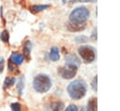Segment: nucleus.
Here are the masks:
<instances>
[{
  "label": "nucleus",
  "instance_id": "f257e3e1",
  "mask_svg": "<svg viewBox=\"0 0 120 111\" xmlns=\"http://www.w3.org/2000/svg\"><path fill=\"white\" fill-rule=\"evenodd\" d=\"M68 93L74 100L82 98L86 93V83L82 79H76L70 82L68 86Z\"/></svg>",
  "mask_w": 120,
  "mask_h": 111
},
{
  "label": "nucleus",
  "instance_id": "f03ea898",
  "mask_svg": "<svg viewBox=\"0 0 120 111\" xmlns=\"http://www.w3.org/2000/svg\"><path fill=\"white\" fill-rule=\"evenodd\" d=\"M90 11L85 7H78L74 8L69 14V20L73 24H83L89 18Z\"/></svg>",
  "mask_w": 120,
  "mask_h": 111
},
{
  "label": "nucleus",
  "instance_id": "7ed1b4c3",
  "mask_svg": "<svg viewBox=\"0 0 120 111\" xmlns=\"http://www.w3.org/2000/svg\"><path fill=\"white\" fill-rule=\"evenodd\" d=\"M34 90L39 93L48 91L52 87V81L47 75H38L33 80Z\"/></svg>",
  "mask_w": 120,
  "mask_h": 111
},
{
  "label": "nucleus",
  "instance_id": "20e7f679",
  "mask_svg": "<svg viewBox=\"0 0 120 111\" xmlns=\"http://www.w3.org/2000/svg\"><path fill=\"white\" fill-rule=\"evenodd\" d=\"M78 52L85 62H92L96 59V51L91 46H82L79 48Z\"/></svg>",
  "mask_w": 120,
  "mask_h": 111
},
{
  "label": "nucleus",
  "instance_id": "39448f33",
  "mask_svg": "<svg viewBox=\"0 0 120 111\" xmlns=\"http://www.w3.org/2000/svg\"><path fill=\"white\" fill-rule=\"evenodd\" d=\"M77 69L76 67H72V66H68L66 65L65 67H62L60 68V75L63 78H66V79H70L72 78L75 75H76V72H77Z\"/></svg>",
  "mask_w": 120,
  "mask_h": 111
},
{
  "label": "nucleus",
  "instance_id": "423d86ee",
  "mask_svg": "<svg viewBox=\"0 0 120 111\" xmlns=\"http://www.w3.org/2000/svg\"><path fill=\"white\" fill-rule=\"evenodd\" d=\"M80 63L81 62L75 54H68V56H66V65L78 68L80 66Z\"/></svg>",
  "mask_w": 120,
  "mask_h": 111
},
{
  "label": "nucleus",
  "instance_id": "0eeeda50",
  "mask_svg": "<svg viewBox=\"0 0 120 111\" xmlns=\"http://www.w3.org/2000/svg\"><path fill=\"white\" fill-rule=\"evenodd\" d=\"M23 55L21 54V53H18V52H13L9 58V61L13 63V64H16V65H20L23 62Z\"/></svg>",
  "mask_w": 120,
  "mask_h": 111
},
{
  "label": "nucleus",
  "instance_id": "6e6552de",
  "mask_svg": "<svg viewBox=\"0 0 120 111\" xmlns=\"http://www.w3.org/2000/svg\"><path fill=\"white\" fill-rule=\"evenodd\" d=\"M49 57L52 61L53 62H56L59 60L60 58V54H59V49L57 47H52L51 50H50V54H49Z\"/></svg>",
  "mask_w": 120,
  "mask_h": 111
},
{
  "label": "nucleus",
  "instance_id": "1a4fd4ad",
  "mask_svg": "<svg viewBox=\"0 0 120 111\" xmlns=\"http://www.w3.org/2000/svg\"><path fill=\"white\" fill-rule=\"evenodd\" d=\"M31 48H32V44L30 41H26L23 45V49H22V51H23V57L25 56L26 59H29V56H30V52H31Z\"/></svg>",
  "mask_w": 120,
  "mask_h": 111
},
{
  "label": "nucleus",
  "instance_id": "9d476101",
  "mask_svg": "<svg viewBox=\"0 0 120 111\" xmlns=\"http://www.w3.org/2000/svg\"><path fill=\"white\" fill-rule=\"evenodd\" d=\"M87 111H97V100H96V98H91L88 101Z\"/></svg>",
  "mask_w": 120,
  "mask_h": 111
},
{
  "label": "nucleus",
  "instance_id": "9b49d317",
  "mask_svg": "<svg viewBox=\"0 0 120 111\" xmlns=\"http://www.w3.org/2000/svg\"><path fill=\"white\" fill-rule=\"evenodd\" d=\"M49 7V5H34V6H31L30 9L33 11V12H39V11H42L46 8Z\"/></svg>",
  "mask_w": 120,
  "mask_h": 111
},
{
  "label": "nucleus",
  "instance_id": "f8f14e48",
  "mask_svg": "<svg viewBox=\"0 0 120 111\" xmlns=\"http://www.w3.org/2000/svg\"><path fill=\"white\" fill-rule=\"evenodd\" d=\"M0 39L3 41V42H8V39H9V34H8V32L7 31V30H4L2 33H1V35H0Z\"/></svg>",
  "mask_w": 120,
  "mask_h": 111
},
{
  "label": "nucleus",
  "instance_id": "ddd939ff",
  "mask_svg": "<svg viewBox=\"0 0 120 111\" xmlns=\"http://www.w3.org/2000/svg\"><path fill=\"white\" fill-rule=\"evenodd\" d=\"M62 108H63V103H61V102H56V103L52 104V111H61Z\"/></svg>",
  "mask_w": 120,
  "mask_h": 111
},
{
  "label": "nucleus",
  "instance_id": "4468645a",
  "mask_svg": "<svg viewBox=\"0 0 120 111\" xmlns=\"http://www.w3.org/2000/svg\"><path fill=\"white\" fill-rule=\"evenodd\" d=\"M23 87H24V79L23 77H21L18 81V84H17V88H18V90H19V93L21 94L22 90H23Z\"/></svg>",
  "mask_w": 120,
  "mask_h": 111
},
{
  "label": "nucleus",
  "instance_id": "2eb2a0df",
  "mask_svg": "<svg viewBox=\"0 0 120 111\" xmlns=\"http://www.w3.org/2000/svg\"><path fill=\"white\" fill-rule=\"evenodd\" d=\"M15 83L14 77H7L5 79V87H10Z\"/></svg>",
  "mask_w": 120,
  "mask_h": 111
},
{
  "label": "nucleus",
  "instance_id": "dca6fc26",
  "mask_svg": "<svg viewBox=\"0 0 120 111\" xmlns=\"http://www.w3.org/2000/svg\"><path fill=\"white\" fill-rule=\"evenodd\" d=\"M76 42H78V43H82V42H87V40H88V37L87 36H85V35H80V36H77V37H75V39H74Z\"/></svg>",
  "mask_w": 120,
  "mask_h": 111
},
{
  "label": "nucleus",
  "instance_id": "f3484780",
  "mask_svg": "<svg viewBox=\"0 0 120 111\" xmlns=\"http://www.w3.org/2000/svg\"><path fill=\"white\" fill-rule=\"evenodd\" d=\"M11 110L12 111H21V104L19 103H13L11 104Z\"/></svg>",
  "mask_w": 120,
  "mask_h": 111
},
{
  "label": "nucleus",
  "instance_id": "a211bd4d",
  "mask_svg": "<svg viewBox=\"0 0 120 111\" xmlns=\"http://www.w3.org/2000/svg\"><path fill=\"white\" fill-rule=\"evenodd\" d=\"M65 111H78V107L75 104H70L69 106L67 107V109Z\"/></svg>",
  "mask_w": 120,
  "mask_h": 111
},
{
  "label": "nucleus",
  "instance_id": "6ab92c4d",
  "mask_svg": "<svg viewBox=\"0 0 120 111\" xmlns=\"http://www.w3.org/2000/svg\"><path fill=\"white\" fill-rule=\"evenodd\" d=\"M4 67H5V60L3 57L0 58V74L4 71Z\"/></svg>",
  "mask_w": 120,
  "mask_h": 111
},
{
  "label": "nucleus",
  "instance_id": "aec40b11",
  "mask_svg": "<svg viewBox=\"0 0 120 111\" xmlns=\"http://www.w3.org/2000/svg\"><path fill=\"white\" fill-rule=\"evenodd\" d=\"M78 2H82V3H95L97 0H73V3H78Z\"/></svg>",
  "mask_w": 120,
  "mask_h": 111
},
{
  "label": "nucleus",
  "instance_id": "412c9836",
  "mask_svg": "<svg viewBox=\"0 0 120 111\" xmlns=\"http://www.w3.org/2000/svg\"><path fill=\"white\" fill-rule=\"evenodd\" d=\"M91 86H92V88H93V90H97V76H95V77H94V79H93V81H92Z\"/></svg>",
  "mask_w": 120,
  "mask_h": 111
},
{
  "label": "nucleus",
  "instance_id": "4be33fe9",
  "mask_svg": "<svg viewBox=\"0 0 120 111\" xmlns=\"http://www.w3.org/2000/svg\"><path fill=\"white\" fill-rule=\"evenodd\" d=\"M8 69H9V71H10V72H14V71L16 70V68L12 65V62H11L10 61L8 62Z\"/></svg>",
  "mask_w": 120,
  "mask_h": 111
},
{
  "label": "nucleus",
  "instance_id": "5701e85b",
  "mask_svg": "<svg viewBox=\"0 0 120 111\" xmlns=\"http://www.w3.org/2000/svg\"><path fill=\"white\" fill-rule=\"evenodd\" d=\"M96 33H97V32H96V29H95V30L93 31V35H92V37H93V39H94V40H95V39H97V35H96Z\"/></svg>",
  "mask_w": 120,
  "mask_h": 111
},
{
  "label": "nucleus",
  "instance_id": "b1692460",
  "mask_svg": "<svg viewBox=\"0 0 120 111\" xmlns=\"http://www.w3.org/2000/svg\"><path fill=\"white\" fill-rule=\"evenodd\" d=\"M81 111H85V109H84V108H82V109H81Z\"/></svg>",
  "mask_w": 120,
  "mask_h": 111
},
{
  "label": "nucleus",
  "instance_id": "393cba45",
  "mask_svg": "<svg viewBox=\"0 0 120 111\" xmlns=\"http://www.w3.org/2000/svg\"><path fill=\"white\" fill-rule=\"evenodd\" d=\"M62 1H63V2H64V3H66V2H67V1H68V0H62Z\"/></svg>",
  "mask_w": 120,
  "mask_h": 111
}]
</instances>
